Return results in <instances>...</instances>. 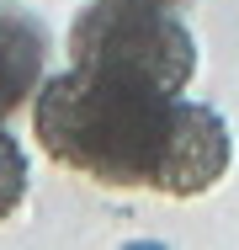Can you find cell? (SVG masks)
<instances>
[{"label": "cell", "instance_id": "5", "mask_svg": "<svg viewBox=\"0 0 239 250\" xmlns=\"http://www.w3.org/2000/svg\"><path fill=\"white\" fill-rule=\"evenodd\" d=\"M154 5H176V11H181V5H191V0H154Z\"/></svg>", "mask_w": 239, "mask_h": 250}, {"label": "cell", "instance_id": "1", "mask_svg": "<svg viewBox=\"0 0 239 250\" xmlns=\"http://www.w3.org/2000/svg\"><path fill=\"white\" fill-rule=\"evenodd\" d=\"M32 133L64 170L165 197H202L234 165L229 123L213 106L106 64H69L48 75L32 101Z\"/></svg>", "mask_w": 239, "mask_h": 250}, {"label": "cell", "instance_id": "4", "mask_svg": "<svg viewBox=\"0 0 239 250\" xmlns=\"http://www.w3.org/2000/svg\"><path fill=\"white\" fill-rule=\"evenodd\" d=\"M27 187H32V170H27V149L21 139L0 123V224L27 202Z\"/></svg>", "mask_w": 239, "mask_h": 250}, {"label": "cell", "instance_id": "2", "mask_svg": "<svg viewBox=\"0 0 239 250\" xmlns=\"http://www.w3.org/2000/svg\"><path fill=\"white\" fill-rule=\"evenodd\" d=\"M69 64L133 69L170 91H186L197 75V38L176 16V5L154 0H91L69 21Z\"/></svg>", "mask_w": 239, "mask_h": 250}, {"label": "cell", "instance_id": "3", "mask_svg": "<svg viewBox=\"0 0 239 250\" xmlns=\"http://www.w3.org/2000/svg\"><path fill=\"white\" fill-rule=\"evenodd\" d=\"M48 27L21 11L0 5V123H11L21 106H32L48 80Z\"/></svg>", "mask_w": 239, "mask_h": 250}]
</instances>
